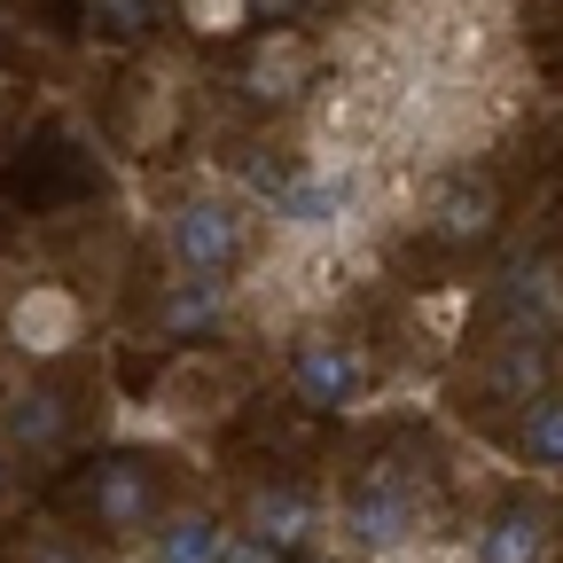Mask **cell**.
<instances>
[{
    "label": "cell",
    "instance_id": "1",
    "mask_svg": "<svg viewBox=\"0 0 563 563\" xmlns=\"http://www.w3.org/2000/svg\"><path fill=\"white\" fill-rule=\"evenodd\" d=\"M431 477H422L407 462V446L376 454L361 477H352V493H336V509H329V540L344 555H361V563H399L415 548H431Z\"/></svg>",
    "mask_w": 563,
    "mask_h": 563
},
{
    "label": "cell",
    "instance_id": "2",
    "mask_svg": "<svg viewBox=\"0 0 563 563\" xmlns=\"http://www.w3.org/2000/svg\"><path fill=\"white\" fill-rule=\"evenodd\" d=\"M251 243H258V203L235 180H196L188 196L165 203V251H173L180 274L235 282L251 266Z\"/></svg>",
    "mask_w": 563,
    "mask_h": 563
},
{
    "label": "cell",
    "instance_id": "3",
    "mask_svg": "<svg viewBox=\"0 0 563 563\" xmlns=\"http://www.w3.org/2000/svg\"><path fill=\"white\" fill-rule=\"evenodd\" d=\"M290 391L321 415H352V407H368L376 391V361H368V344H352L336 329H298V352H290Z\"/></svg>",
    "mask_w": 563,
    "mask_h": 563
},
{
    "label": "cell",
    "instance_id": "4",
    "mask_svg": "<svg viewBox=\"0 0 563 563\" xmlns=\"http://www.w3.org/2000/svg\"><path fill=\"white\" fill-rule=\"evenodd\" d=\"M0 336H9L24 361H63V352L87 344V298L70 282H24L0 313Z\"/></svg>",
    "mask_w": 563,
    "mask_h": 563
},
{
    "label": "cell",
    "instance_id": "5",
    "mask_svg": "<svg viewBox=\"0 0 563 563\" xmlns=\"http://www.w3.org/2000/svg\"><path fill=\"white\" fill-rule=\"evenodd\" d=\"M251 391L243 361H220V352H188V361L165 376L157 391V422H211V415H235Z\"/></svg>",
    "mask_w": 563,
    "mask_h": 563
},
{
    "label": "cell",
    "instance_id": "6",
    "mask_svg": "<svg viewBox=\"0 0 563 563\" xmlns=\"http://www.w3.org/2000/svg\"><path fill=\"white\" fill-rule=\"evenodd\" d=\"M493 220H501V196H493V180L470 173V165H454V173H439L431 188H422V220H415V228H431L439 243H485Z\"/></svg>",
    "mask_w": 563,
    "mask_h": 563
},
{
    "label": "cell",
    "instance_id": "7",
    "mask_svg": "<svg viewBox=\"0 0 563 563\" xmlns=\"http://www.w3.org/2000/svg\"><path fill=\"white\" fill-rule=\"evenodd\" d=\"M548 548H555V509L517 493V501H501L485 525H470L462 563H548Z\"/></svg>",
    "mask_w": 563,
    "mask_h": 563
},
{
    "label": "cell",
    "instance_id": "8",
    "mask_svg": "<svg viewBox=\"0 0 563 563\" xmlns=\"http://www.w3.org/2000/svg\"><path fill=\"white\" fill-rule=\"evenodd\" d=\"M87 517H95V532H110V540H141L157 525V477L141 470V462H95V477H87Z\"/></svg>",
    "mask_w": 563,
    "mask_h": 563
},
{
    "label": "cell",
    "instance_id": "9",
    "mask_svg": "<svg viewBox=\"0 0 563 563\" xmlns=\"http://www.w3.org/2000/svg\"><path fill=\"white\" fill-rule=\"evenodd\" d=\"M243 532H258V540L282 555V548L321 540V532H329V509L313 501V493H298V485H258L251 501H243Z\"/></svg>",
    "mask_w": 563,
    "mask_h": 563
},
{
    "label": "cell",
    "instance_id": "10",
    "mask_svg": "<svg viewBox=\"0 0 563 563\" xmlns=\"http://www.w3.org/2000/svg\"><path fill=\"white\" fill-rule=\"evenodd\" d=\"M313 87V47H306V32H258V47H251V70H243V95L251 102H298Z\"/></svg>",
    "mask_w": 563,
    "mask_h": 563
},
{
    "label": "cell",
    "instance_id": "11",
    "mask_svg": "<svg viewBox=\"0 0 563 563\" xmlns=\"http://www.w3.org/2000/svg\"><path fill=\"white\" fill-rule=\"evenodd\" d=\"M220 321H235V282H220V274L165 282V298H157V329L165 336H203V329H220Z\"/></svg>",
    "mask_w": 563,
    "mask_h": 563
},
{
    "label": "cell",
    "instance_id": "12",
    "mask_svg": "<svg viewBox=\"0 0 563 563\" xmlns=\"http://www.w3.org/2000/svg\"><path fill=\"white\" fill-rule=\"evenodd\" d=\"M228 525L211 509H157V525L141 532V563H220Z\"/></svg>",
    "mask_w": 563,
    "mask_h": 563
},
{
    "label": "cell",
    "instance_id": "13",
    "mask_svg": "<svg viewBox=\"0 0 563 563\" xmlns=\"http://www.w3.org/2000/svg\"><path fill=\"white\" fill-rule=\"evenodd\" d=\"M0 431H9V454H63L70 446V399L63 391H16L0 407Z\"/></svg>",
    "mask_w": 563,
    "mask_h": 563
},
{
    "label": "cell",
    "instance_id": "14",
    "mask_svg": "<svg viewBox=\"0 0 563 563\" xmlns=\"http://www.w3.org/2000/svg\"><path fill=\"white\" fill-rule=\"evenodd\" d=\"M173 125H180V95H173V79H165V70L133 79V125H125V150H133V157H157L165 141H173Z\"/></svg>",
    "mask_w": 563,
    "mask_h": 563
},
{
    "label": "cell",
    "instance_id": "15",
    "mask_svg": "<svg viewBox=\"0 0 563 563\" xmlns=\"http://www.w3.org/2000/svg\"><path fill=\"white\" fill-rule=\"evenodd\" d=\"M517 462L532 477H563V391H540L517 415Z\"/></svg>",
    "mask_w": 563,
    "mask_h": 563
},
{
    "label": "cell",
    "instance_id": "16",
    "mask_svg": "<svg viewBox=\"0 0 563 563\" xmlns=\"http://www.w3.org/2000/svg\"><path fill=\"white\" fill-rule=\"evenodd\" d=\"M485 384H493V399H501V407H517V415L540 399V384H548V352L532 344V329H517V336L501 344V361L485 368Z\"/></svg>",
    "mask_w": 563,
    "mask_h": 563
},
{
    "label": "cell",
    "instance_id": "17",
    "mask_svg": "<svg viewBox=\"0 0 563 563\" xmlns=\"http://www.w3.org/2000/svg\"><path fill=\"white\" fill-rule=\"evenodd\" d=\"M150 24H157V0H87V32L110 40V47L150 40Z\"/></svg>",
    "mask_w": 563,
    "mask_h": 563
},
{
    "label": "cell",
    "instance_id": "18",
    "mask_svg": "<svg viewBox=\"0 0 563 563\" xmlns=\"http://www.w3.org/2000/svg\"><path fill=\"white\" fill-rule=\"evenodd\" d=\"M180 24L196 40H235L251 24V0H180Z\"/></svg>",
    "mask_w": 563,
    "mask_h": 563
},
{
    "label": "cell",
    "instance_id": "19",
    "mask_svg": "<svg viewBox=\"0 0 563 563\" xmlns=\"http://www.w3.org/2000/svg\"><path fill=\"white\" fill-rule=\"evenodd\" d=\"M220 563H282L258 532H243V525H228V540H220Z\"/></svg>",
    "mask_w": 563,
    "mask_h": 563
},
{
    "label": "cell",
    "instance_id": "20",
    "mask_svg": "<svg viewBox=\"0 0 563 563\" xmlns=\"http://www.w3.org/2000/svg\"><path fill=\"white\" fill-rule=\"evenodd\" d=\"M24 563H87L70 540H55V532H40V540H24Z\"/></svg>",
    "mask_w": 563,
    "mask_h": 563
},
{
    "label": "cell",
    "instance_id": "21",
    "mask_svg": "<svg viewBox=\"0 0 563 563\" xmlns=\"http://www.w3.org/2000/svg\"><path fill=\"white\" fill-rule=\"evenodd\" d=\"M9 477H16V470H9V446H0V501H9Z\"/></svg>",
    "mask_w": 563,
    "mask_h": 563
}]
</instances>
